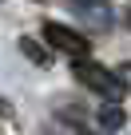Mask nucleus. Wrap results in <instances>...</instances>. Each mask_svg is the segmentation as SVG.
<instances>
[{"instance_id":"1","label":"nucleus","mask_w":131,"mask_h":135,"mask_svg":"<svg viewBox=\"0 0 131 135\" xmlns=\"http://www.w3.org/2000/svg\"><path fill=\"white\" fill-rule=\"evenodd\" d=\"M76 80L88 88V91H95L103 103H119L123 99V80L111 72V68H103V64H95V60H76Z\"/></svg>"},{"instance_id":"2","label":"nucleus","mask_w":131,"mask_h":135,"mask_svg":"<svg viewBox=\"0 0 131 135\" xmlns=\"http://www.w3.org/2000/svg\"><path fill=\"white\" fill-rule=\"evenodd\" d=\"M44 40H48V48L72 56V60H88V52H91V40H88V36H80L76 28L60 24V20H48V24H44Z\"/></svg>"},{"instance_id":"3","label":"nucleus","mask_w":131,"mask_h":135,"mask_svg":"<svg viewBox=\"0 0 131 135\" xmlns=\"http://www.w3.org/2000/svg\"><path fill=\"white\" fill-rule=\"evenodd\" d=\"M76 16L88 28H111V20H115L107 0H76Z\"/></svg>"},{"instance_id":"4","label":"nucleus","mask_w":131,"mask_h":135,"mask_svg":"<svg viewBox=\"0 0 131 135\" xmlns=\"http://www.w3.org/2000/svg\"><path fill=\"white\" fill-rule=\"evenodd\" d=\"M95 123H99V131H119L123 123H127V111L119 107V103H99V111H95Z\"/></svg>"},{"instance_id":"5","label":"nucleus","mask_w":131,"mask_h":135,"mask_svg":"<svg viewBox=\"0 0 131 135\" xmlns=\"http://www.w3.org/2000/svg\"><path fill=\"white\" fill-rule=\"evenodd\" d=\"M20 52H24L28 60H36V64H48V48H40L32 36H24V40H20Z\"/></svg>"},{"instance_id":"6","label":"nucleus","mask_w":131,"mask_h":135,"mask_svg":"<svg viewBox=\"0 0 131 135\" xmlns=\"http://www.w3.org/2000/svg\"><path fill=\"white\" fill-rule=\"evenodd\" d=\"M115 76H119V80H123V88H127V91H131V60H127V64H119V68H115Z\"/></svg>"},{"instance_id":"7","label":"nucleus","mask_w":131,"mask_h":135,"mask_svg":"<svg viewBox=\"0 0 131 135\" xmlns=\"http://www.w3.org/2000/svg\"><path fill=\"white\" fill-rule=\"evenodd\" d=\"M76 135H107V131H76Z\"/></svg>"}]
</instances>
